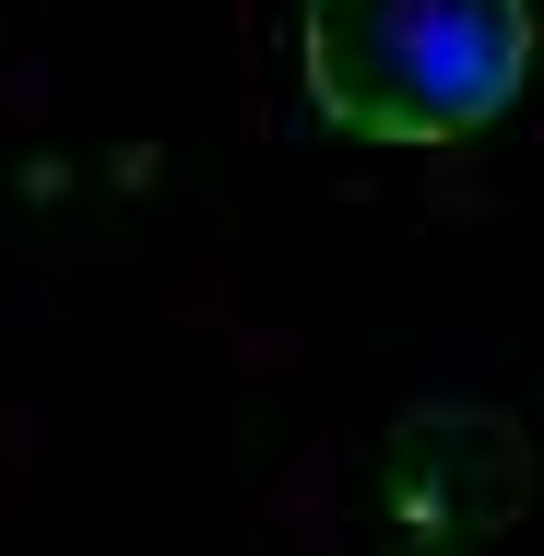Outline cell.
<instances>
[{
  "mask_svg": "<svg viewBox=\"0 0 544 556\" xmlns=\"http://www.w3.org/2000/svg\"><path fill=\"white\" fill-rule=\"evenodd\" d=\"M308 108L355 142H473L533 84V0H308L296 12Z\"/></svg>",
  "mask_w": 544,
  "mask_h": 556,
  "instance_id": "6da1fadb",
  "label": "cell"
}]
</instances>
